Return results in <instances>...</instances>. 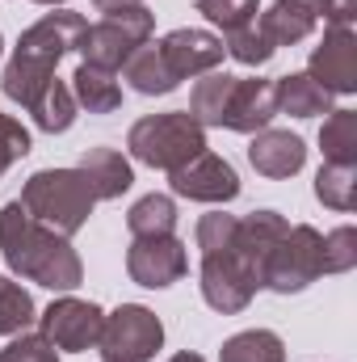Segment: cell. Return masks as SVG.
I'll return each mask as SVG.
<instances>
[{"mask_svg": "<svg viewBox=\"0 0 357 362\" xmlns=\"http://www.w3.org/2000/svg\"><path fill=\"white\" fill-rule=\"evenodd\" d=\"M0 253L17 278L47 291H76L85 282V262L72 240L42 228L17 198L0 206Z\"/></svg>", "mask_w": 357, "mask_h": 362, "instance_id": "obj_1", "label": "cell"}, {"mask_svg": "<svg viewBox=\"0 0 357 362\" xmlns=\"http://www.w3.org/2000/svg\"><path fill=\"white\" fill-rule=\"evenodd\" d=\"M85 25H89V21H85L80 13H72V8H55V13L38 17V21L17 38V51H13V59L4 64V76H0L4 97L30 110V101L55 81L59 59H63L68 51H76Z\"/></svg>", "mask_w": 357, "mask_h": 362, "instance_id": "obj_2", "label": "cell"}, {"mask_svg": "<svg viewBox=\"0 0 357 362\" xmlns=\"http://www.w3.org/2000/svg\"><path fill=\"white\" fill-rule=\"evenodd\" d=\"M17 202L42 228H51V232H59L68 240L89 223L92 206H97V198H92V189L80 169H38L34 177L21 185Z\"/></svg>", "mask_w": 357, "mask_h": 362, "instance_id": "obj_3", "label": "cell"}, {"mask_svg": "<svg viewBox=\"0 0 357 362\" xmlns=\"http://www.w3.org/2000/svg\"><path fill=\"white\" fill-rule=\"evenodd\" d=\"M126 148L139 165L173 173L189 165L198 152H206V127L189 110H169V114H147L131 127Z\"/></svg>", "mask_w": 357, "mask_h": 362, "instance_id": "obj_4", "label": "cell"}, {"mask_svg": "<svg viewBox=\"0 0 357 362\" xmlns=\"http://www.w3.org/2000/svg\"><path fill=\"white\" fill-rule=\"evenodd\" d=\"M156 30V17L152 8L135 4V8H118V13H105L97 25H85L76 51H80V64L92 68H105V72H118Z\"/></svg>", "mask_w": 357, "mask_h": 362, "instance_id": "obj_5", "label": "cell"}, {"mask_svg": "<svg viewBox=\"0 0 357 362\" xmlns=\"http://www.w3.org/2000/svg\"><path fill=\"white\" fill-rule=\"evenodd\" d=\"M315 278H324V236L311 223H294L265 257L261 286L277 295H298Z\"/></svg>", "mask_w": 357, "mask_h": 362, "instance_id": "obj_6", "label": "cell"}, {"mask_svg": "<svg viewBox=\"0 0 357 362\" xmlns=\"http://www.w3.org/2000/svg\"><path fill=\"white\" fill-rule=\"evenodd\" d=\"M160 346H164V325L143 303H122L118 312H109L97 337L105 362H152Z\"/></svg>", "mask_w": 357, "mask_h": 362, "instance_id": "obj_7", "label": "cell"}, {"mask_svg": "<svg viewBox=\"0 0 357 362\" xmlns=\"http://www.w3.org/2000/svg\"><path fill=\"white\" fill-rule=\"evenodd\" d=\"M198 286H202V299H206L214 312H223V316L244 312V308L253 303V295L261 291L257 274L248 270V262H244L236 249L202 257V282H198Z\"/></svg>", "mask_w": 357, "mask_h": 362, "instance_id": "obj_8", "label": "cell"}, {"mask_svg": "<svg viewBox=\"0 0 357 362\" xmlns=\"http://www.w3.org/2000/svg\"><path fill=\"white\" fill-rule=\"evenodd\" d=\"M126 274H131V282H139L147 291H164L189 274V253L173 232L169 236H135L126 249Z\"/></svg>", "mask_w": 357, "mask_h": 362, "instance_id": "obj_9", "label": "cell"}, {"mask_svg": "<svg viewBox=\"0 0 357 362\" xmlns=\"http://www.w3.org/2000/svg\"><path fill=\"white\" fill-rule=\"evenodd\" d=\"M38 325H42V337L55 346V350H68V354H85L97 346V337H101V325H105V312L89 303V299H72V295H63V299H55L42 316H38Z\"/></svg>", "mask_w": 357, "mask_h": 362, "instance_id": "obj_10", "label": "cell"}, {"mask_svg": "<svg viewBox=\"0 0 357 362\" xmlns=\"http://www.w3.org/2000/svg\"><path fill=\"white\" fill-rule=\"evenodd\" d=\"M307 76L332 93H357V34L349 25H328L320 47H311Z\"/></svg>", "mask_w": 357, "mask_h": 362, "instance_id": "obj_11", "label": "cell"}, {"mask_svg": "<svg viewBox=\"0 0 357 362\" xmlns=\"http://www.w3.org/2000/svg\"><path fill=\"white\" fill-rule=\"evenodd\" d=\"M169 181H173V194L189 198V202H231L240 194L236 169L214 152H198L189 165L173 169Z\"/></svg>", "mask_w": 357, "mask_h": 362, "instance_id": "obj_12", "label": "cell"}, {"mask_svg": "<svg viewBox=\"0 0 357 362\" xmlns=\"http://www.w3.org/2000/svg\"><path fill=\"white\" fill-rule=\"evenodd\" d=\"M160 55H164V64L173 68V76L177 81H189V76H206V72H214L219 64H223V38H214V34H206V30H173V34H164L160 42Z\"/></svg>", "mask_w": 357, "mask_h": 362, "instance_id": "obj_13", "label": "cell"}, {"mask_svg": "<svg viewBox=\"0 0 357 362\" xmlns=\"http://www.w3.org/2000/svg\"><path fill=\"white\" fill-rule=\"evenodd\" d=\"M273 118H277V89H273V81H265V76H236L223 127L240 131V135H257V131H265Z\"/></svg>", "mask_w": 357, "mask_h": 362, "instance_id": "obj_14", "label": "cell"}, {"mask_svg": "<svg viewBox=\"0 0 357 362\" xmlns=\"http://www.w3.org/2000/svg\"><path fill=\"white\" fill-rule=\"evenodd\" d=\"M248 160L261 177H294L303 165H307V144L294 135V131H277V127H265L253 135L248 144Z\"/></svg>", "mask_w": 357, "mask_h": 362, "instance_id": "obj_15", "label": "cell"}, {"mask_svg": "<svg viewBox=\"0 0 357 362\" xmlns=\"http://www.w3.org/2000/svg\"><path fill=\"white\" fill-rule=\"evenodd\" d=\"M286 232H290V223H286V215H277V211H253V215L240 219L236 253L248 262V270L257 274V282H261V270H265V257L273 253V245H277Z\"/></svg>", "mask_w": 357, "mask_h": 362, "instance_id": "obj_16", "label": "cell"}, {"mask_svg": "<svg viewBox=\"0 0 357 362\" xmlns=\"http://www.w3.org/2000/svg\"><path fill=\"white\" fill-rule=\"evenodd\" d=\"M76 169L85 173V181H89V189H92V198H97V202L122 198V194L131 189V181H135L131 160H126L118 148H89V152L80 156V165H76Z\"/></svg>", "mask_w": 357, "mask_h": 362, "instance_id": "obj_17", "label": "cell"}, {"mask_svg": "<svg viewBox=\"0 0 357 362\" xmlns=\"http://www.w3.org/2000/svg\"><path fill=\"white\" fill-rule=\"evenodd\" d=\"M257 21L273 47H294L315 30L320 17H315V0H273V8H265Z\"/></svg>", "mask_w": 357, "mask_h": 362, "instance_id": "obj_18", "label": "cell"}, {"mask_svg": "<svg viewBox=\"0 0 357 362\" xmlns=\"http://www.w3.org/2000/svg\"><path fill=\"white\" fill-rule=\"evenodd\" d=\"M273 89H277V114H290V118L332 114V93L324 85H315L307 72H290V76L273 81Z\"/></svg>", "mask_w": 357, "mask_h": 362, "instance_id": "obj_19", "label": "cell"}, {"mask_svg": "<svg viewBox=\"0 0 357 362\" xmlns=\"http://www.w3.org/2000/svg\"><path fill=\"white\" fill-rule=\"evenodd\" d=\"M122 76H126L131 89L143 93V97H164V93H173L181 85L177 76H173V68L164 64L160 47H152V42H143V47L122 64Z\"/></svg>", "mask_w": 357, "mask_h": 362, "instance_id": "obj_20", "label": "cell"}, {"mask_svg": "<svg viewBox=\"0 0 357 362\" xmlns=\"http://www.w3.org/2000/svg\"><path fill=\"white\" fill-rule=\"evenodd\" d=\"M72 97H76V105H85L89 114H114V110L122 105V85L114 81V72L92 68V64H80L76 76H72Z\"/></svg>", "mask_w": 357, "mask_h": 362, "instance_id": "obj_21", "label": "cell"}, {"mask_svg": "<svg viewBox=\"0 0 357 362\" xmlns=\"http://www.w3.org/2000/svg\"><path fill=\"white\" fill-rule=\"evenodd\" d=\"M30 114H34V127H38V131H47V135H63V131L76 122V97H72V89L55 76L47 89L30 101Z\"/></svg>", "mask_w": 357, "mask_h": 362, "instance_id": "obj_22", "label": "cell"}, {"mask_svg": "<svg viewBox=\"0 0 357 362\" xmlns=\"http://www.w3.org/2000/svg\"><path fill=\"white\" fill-rule=\"evenodd\" d=\"M231 89H236V76H231V72H206V76L193 85V93H189V114H193L202 127H223Z\"/></svg>", "mask_w": 357, "mask_h": 362, "instance_id": "obj_23", "label": "cell"}, {"mask_svg": "<svg viewBox=\"0 0 357 362\" xmlns=\"http://www.w3.org/2000/svg\"><path fill=\"white\" fill-rule=\"evenodd\" d=\"M320 148L328 165H357V110H332L324 118Z\"/></svg>", "mask_w": 357, "mask_h": 362, "instance_id": "obj_24", "label": "cell"}, {"mask_svg": "<svg viewBox=\"0 0 357 362\" xmlns=\"http://www.w3.org/2000/svg\"><path fill=\"white\" fill-rule=\"evenodd\" d=\"M219 362H286V346L269 329H244L223 341Z\"/></svg>", "mask_w": 357, "mask_h": 362, "instance_id": "obj_25", "label": "cell"}, {"mask_svg": "<svg viewBox=\"0 0 357 362\" xmlns=\"http://www.w3.org/2000/svg\"><path fill=\"white\" fill-rule=\"evenodd\" d=\"M126 228L131 236H169L177 228V202L169 194H143L126 211Z\"/></svg>", "mask_w": 357, "mask_h": 362, "instance_id": "obj_26", "label": "cell"}, {"mask_svg": "<svg viewBox=\"0 0 357 362\" xmlns=\"http://www.w3.org/2000/svg\"><path fill=\"white\" fill-rule=\"evenodd\" d=\"M223 51H227L236 64H244V68H261V64H269V59L277 55V47L269 42V34L261 30L257 17H253L248 25H240V30H227V34H223Z\"/></svg>", "mask_w": 357, "mask_h": 362, "instance_id": "obj_27", "label": "cell"}, {"mask_svg": "<svg viewBox=\"0 0 357 362\" xmlns=\"http://www.w3.org/2000/svg\"><path fill=\"white\" fill-rule=\"evenodd\" d=\"M38 320V308L30 291L17 278H0V337H17Z\"/></svg>", "mask_w": 357, "mask_h": 362, "instance_id": "obj_28", "label": "cell"}, {"mask_svg": "<svg viewBox=\"0 0 357 362\" xmlns=\"http://www.w3.org/2000/svg\"><path fill=\"white\" fill-rule=\"evenodd\" d=\"M315 198L332 211H353L357 206V165H328L315 173Z\"/></svg>", "mask_w": 357, "mask_h": 362, "instance_id": "obj_29", "label": "cell"}, {"mask_svg": "<svg viewBox=\"0 0 357 362\" xmlns=\"http://www.w3.org/2000/svg\"><path fill=\"white\" fill-rule=\"evenodd\" d=\"M236 232H240V219L236 215H223V211L202 215L198 219V249H202V257L236 249Z\"/></svg>", "mask_w": 357, "mask_h": 362, "instance_id": "obj_30", "label": "cell"}, {"mask_svg": "<svg viewBox=\"0 0 357 362\" xmlns=\"http://www.w3.org/2000/svg\"><path fill=\"white\" fill-rule=\"evenodd\" d=\"M198 13L210 25H223V34H227V30L248 25L261 13V0H198Z\"/></svg>", "mask_w": 357, "mask_h": 362, "instance_id": "obj_31", "label": "cell"}, {"mask_svg": "<svg viewBox=\"0 0 357 362\" xmlns=\"http://www.w3.org/2000/svg\"><path fill=\"white\" fill-rule=\"evenodd\" d=\"M357 266V232L345 223L324 236V274H345Z\"/></svg>", "mask_w": 357, "mask_h": 362, "instance_id": "obj_32", "label": "cell"}, {"mask_svg": "<svg viewBox=\"0 0 357 362\" xmlns=\"http://www.w3.org/2000/svg\"><path fill=\"white\" fill-rule=\"evenodd\" d=\"M0 362H59V354H55V346L42 333H17L0 350Z\"/></svg>", "mask_w": 357, "mask_h": 362, "instance_id": "obj_33", "label": "cell"}, {"mask_svg": "<svg viewBox=\"0 0 357 362\" xmlns=\"http://www.w3.org/2000/svg\"><path fill=\"white\" fill-rule=\"evenodd\" d=\"M21 156H30V131H25L17 118L0 114V177H4V169H8L13 160H21Z\"/></svg>", "mask_w": 357, "mask_h": 362, "instance_id": "obj_34", "label": "cell"}, {"mask_svg": "<svg viewBox=\"0 0 357 362\" xmlns=\"http://www.w3.org/2000/svg\"><path fill=\"white\" fill-rule=\"evenodd\" d=\"M315 17H324L328 25H353L357 0H315Z\"/></svg>", "mask_w": 357, "mask_h": 362, "instance_id": "obj_35", "label": "cell"}, {"mask_svg": "<svg viewBox=\"0 0 357 362\" xmlns=\"http://www.w3.org/2000/svg\"><path fill=\"white\" fill-rule=\"evenodd\" d=\"M101 13H118V8H135V4H143V0H92Z\"/></svg>", "mask_w": 357, "mask_h": 362, "instance_id": "obj_36", "label": "cell"}, {"mask_svg": "<svg viewBox=\"0 0 357 362\" xmlns=\"http://www.w3.org/2000/svg\"><path fill=\"white\" fill-rule=\"evenodd\" d=\"M169 362H206L202 354H189V350H181V354H173Z\"/></svg>", "mask_w": 357, "mask_h": 362, "instance_id": "obj_37", "label": "cell"}, {"mask_svg": "<svg viewBox=\"0 0 357 362\" xmlns=\"http://www.w3.org/2000/svg\"><path fill=\"white\" fill-rule=\"evenodd\" d=\"M34 4H51V8H55V4H63V0H34Z\"/></svg>", "mask_w": 357, "mask_h": 362, "instance_id": "obj_38", "label": "cell"}, {"mask_svg": "<svg viewBox=\"0 0 357 362\" xmlns=\"http://www.w3.org/2000/svg\"><path fill=\"white\" fill-rule=\"evenodd\" d=\"M0 47H4V42H0Z\"/></svg>", "mask_w": 357, "mask_h": 362, "instance_id": "obj_39", "label": "cell"}]
</instances>
